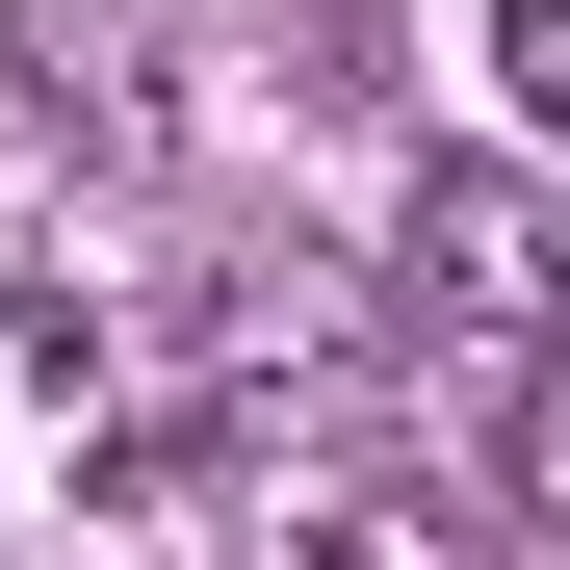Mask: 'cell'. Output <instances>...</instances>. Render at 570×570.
Segmentation results:
<instances>
[{
	"mask_svg": "<svg viewBox=\"0 0 570 570\" xmlns=\"http://www.w3.org/2000/svg\"><path fill=\"white\" fill-rule=\"evenodd\" d=\"M519 519H544V544H570V337H544V363H519Z\"/></svg>",
	"mask_w": 570,
	"mask_h": 570,
	"instance_id": "5",
	"label": "cell"
},
{
	"mask_svg": "<svg viewBox=\"0 0 570 570\" xmlns=\"http://www.w3.org/2000/svg\"><path fill=\"white\" fill-rule=\"evenodd\" d=\"M285 570H493V519L415 466H337V493H285Z\"/></svg>",
	"mask_w": 570,
	"mask_h": 570,
	"instance_id": "3",
	"label": "cell"
},
{
	"mask_svg": "<svg viewBox=\"0 0 570 570\" xmlns=\"http://www.w3.org/2000/svg\"><path fill=\"white\" fill-rule=\"evenodd\" d=\"M493 105H519V156H570V0H493Z\"/></svg>",
	"mask_w": 570,
	"mask_h": 570,
	"instance_id": "4",
	"label": "cell"
},
{
	"mask_svg": "<svg viewBox=\"0 0 570 570\" xmlns=\"http://www.w3.org/2000/svg\"><path fill=\"white\" fill-rule=\"evenodd\" d=\"M208 493V390H156L130 312L0 285V570H156Z\"/></svg>",
	"mask_w": 570,
	"mask_h": 570,
	"instance_id": "1",
	"label": "cell"
},
{
	"mask_svg": "<svg viewBox=\"0 0 570 570\" xmlns=\"http://www.w3.org/2000/svg\"><path fill=\"white\" fill-rule=\"evenodd\" d=\"M390 312L415 337H493V363H544L570 337V156H415V208H390Z\"/></svg>",
	"mask_w": 570,
	"mask_h": 570,
	"instance_id": "2",
	"label": "cell"
}]
</instances>
